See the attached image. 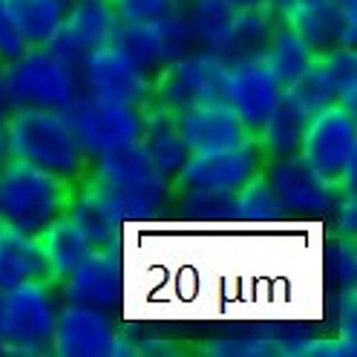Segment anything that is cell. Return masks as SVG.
Returning a JSON list of instances; mask_svg holds the SVG:
<instances>
[{"instance_id":"1","label":"cell","mask_w":357,"mask_h":357,"mask_svg":"<svg viewBox=\"0 0 357 357\" xmlns=\"http://www.w3.org/2000/svg\"><path fill=\"white\" fill-rule=\"evenodd\" d=\"M81 182L107 196L119 208L124 222L159 219L170 211L173 202V182L155 170L139 142L89 159Z\"/></svg>"},{"instance_id":"2","label":"cell","mask_w":357,"mask_h":357,"mask_svg":"<svg viewBox=\"0 0 357 357\" xmlns=\"http://www.w3.org/2000/svg\"><path fill=\"white\" fill-rule=\"evenodd\" d=\"M6 127L15 159L58 176L66 185H78L84 178L89 159L78 147L63 109H12Z\"/></svg>"},{"instance_id":"3","label":"cell","mask_w":357,"mask_h":357,"mask_svg":"<svg viewBox=\"0 0 357 357\" xmlns=\"http://www.w3.org/2000/svg\"><path fill=\"white\" fill-rule=\"evenodd\" d=\"M73 185L29 162L12 159L0 167V225L38 236L63 216Z\"/></svg>"},{"instance_id":"4","label":"cell","mask_w":357,"mask_h":357,"mask_svg":"<svg viewBox=\"0 0 357 357\" xmlns=\"http://www.w3.org/2000/svg\"><path fill=\"white\" fill-rule=\"evenodd\" d=\"M0 86L9 109H66L81 93V78L43 47H26L0 63Z\"/></svg>"},{"instance_id":"5","label":"cell","mask_w":357,"mask_h":357,"mask_svg":"<svg viewBox=\"0 0 357 357\" xmlns=\"http://www.w3.org/2000/svg\"><path fill=\"white\" fill-rule=\"evenodd\" d=\"M58 288L52 282H24L0 294V351L20 357L52 354Z\"/></svg>"},{"instance_id":"6","label":"cell","mask_w":357,"mask_h":357,"mask_svg":"<svg viewBox=\"0 0 357 357\" xmlns=\"http://www.w3.org/2000/svg\"><path fill=\"white\" fill-rule=\"evenodd\" d=\"M300 159L331 188H354L357 119L349 107H328L303 130Z\"/></svg>"},{"instance_id":"7","label":"cell","mask_w":357,"mask_h":357,"mask_svg":"<svg viewBox=\"0 0 357 357\" xmlns=\"http://www.w3.org/2000/svg\"><path fill=\"white\" fill-rule=\"evenodd\" d=\"M225 86H228V61L208 50H190L153 75L150 104H159L170 109V113H178V109H188L196 104L225 101Z\"/></svg>"},{"instance_id":"8","label":"cell","mask_w":357,"mask_h":357,"mask_svg":"<svg viewBox=\"0 0 357 357\" xmlns=\"http://www.w3.org/2000/svg\"><path fill=\"white\" fill-rule=\"evenodd\" d=\"M52 354L58 357H132L136 340L113 320V311L61 303L52 328Z\"/></svg>"},{"instance_id":"9","label":"cell","mask_w":357,"mask_h":357,"mask_svg":"<svg viewBox=\"0 0 357 357\" xmlns=\"http://www.w3.org/2000/svg\"><path fill=\"white\" fill-rule=\"evenodd\" d=\"M282 98L291 104L305 121L328 107H349L357 101V52L354 47H337L311 58L303 75L285 86Z\"/></svg>"},{"instance_id":"10","label":"cell","mask_w":357,"mask_h":357,"mask_svg":"<svg viewBox=\"0 0 357 357\" xmlns=\"http://www.w3.org/2000/svg\"><path fill=\"white\" fill-rule=\"evenodd\" d=\"M63 116L86 159L136 144L142 139V107L132 104L78 93L75 101L63 109Z\"/></svg>"},{"instance_id":"11","label":"cell","mask_w":357,"mask_h":357,"mask_svg":"<svg viewBox=\"0 0 357 357\" xmlns=\"http://www.w3.org/2000/svg\"><path fill=\"white\" fill-rule=\"evenodd\" d=\"M265 167L259 142L251 136L234 147H219L205 153H190L185 167L176 173L173 190H219L236 193Z\"/></svg>"},{"instance_id":"12","label":"cell","mask_w":357,"mask_h":357,"mask_svg":"<svg viewBox=\"0 0 357 357\" xmlns=\"http://www.w3.org/2000/svg\"><path fill=\"white\" fill-rule=\"evenodd\" d=\"M262 176L274 190V199L280 205L282 219H328V211L334 205V196L340 188H331L328 182L311 170L300 153L268 159L262 167Z\"/></svg>"},{"instance_id":"13","label":"cell","mask_w":357,"mask_h":357,"mask_svg":"<svg viewBox=\"0 0 357 357\" xmlns=\"http://www.w3.org/2000/svg\"><path fill=\"white\" fill-rule=\"evenodd\" d=\"M78 78H81V93H89V96L132 104V107H144L150 101L153 75L144 73L119 43L86 52Z\"/></svg>"},{"instance_id":"14","label":"cell","mask_w":357,"mask_h":357,"mask_svg":"<svg viewBox=\"0 0 357 357\" xmlns=\"http://www.w3.org/2000/svg\"><path fill=\"white\" fill-rule=\"evenodd\" d=\"M285 86L265 63L262 52L242 55L228 61V86H225V101L234 107V113L242 119L251 136H257L265 119L274 113L280 104Z\"/></svg>"},{"instance_id":"15","label":"cell","mask_w":357,"mask_h":357,"mask_svg":"<svg viewBox=\"0 0 357 357\" xmlns=\"http://www.w3.org/2000/svg\"><path fill=\"white\" fill-rule=\"evenodd\" d=\"M282 20L314 55L357 40V0H294Z\"/></svg>"},{"instance_id":"16","label":"cell","mask_w":357,"mask_h":357,"mask_svg":"<svg viewBox=\"0 0 357 357\" xmlns=\"http://www.w3.org/2000/svg\"><path fill=\"white\" fill-rule=\"evenodd\" d=\"M119 47L150 75H155L162 66H167L178 55L196 50L182 9H176L165 17H155V20H144V24L121 26Z\"/></svg>"},{"instance_id":"17","label":"cell","mask_w":357,"mask_h":357,"mask_svg":"<svg viewBox=\"0 0 357 357\" xmlns=\"http://www.w3.org/2000/svg\"><path fill=\"white\" fill-rule=\"evenodd\" d=\"M121 262L113 248H93L55 288L63 303L116 311L121 300Z\"/></svg>"},{"instance_id":"18","label":"cell","mask_w":357,"mask_h":357,"mask_svg":"<svg viewBox=\"0 0 357 357\" xmlns=\"http://www.w3.org/2000/svg\"><path fill=\"white\" fill-rule=\"evenodd\" d=\"M178 130L190 147V153H205V150H219V147H234L245 139H251L248 127L234 113L228 101L216 104H196L176 113Z\"/></svg>"},{"instance_id":"19","label":"cell","mask_w":357,"mask_h":357,"mask_svg":"<svg viewBox=\"0 0 357 357\" xmlns=\"http://www.w3.org/2000/svg\"><path fill=\"white\" fill-rule=\"evenodd\" d=\"M63 216L86 236V242L93 245V248H113L116 251L121 228H124V216L96 188H89L86 182L73 185Z\"/></svg>"},{"instance_id":"20","label":"cell","mask_w":357,"mask_h":357,"mask_svg":"<svg viewBox=\"0 0 357 357\" xmlns=\"http://www.w3.org/2000/svg\"><path fill=\"white\" fill-rule=\"evenodd\" d=\"M139 144L144 147V153L150 155V162L155 165L162 176H167L170 182L176 178V173L185 167L190 147L178 130L176 113L159 107V104H144L142 107V139Z\"/></svg>"},{"instance_id":"21","label":"cell","mask_w":357,"mask_h":357,"mask_svg":"<svg viewBox=\"0 0 357 357\" xmlns=\"http://www.w3.org/2000/svg\"><path fill=\"white\" fill-rule=\"evenodd\" d=\"M50 282L38 236L0 225V294L24 282Z\"/></svg>"},{"instance_id":"22","label":"cell","mask_w":357,"mask_h":357,"mask_svg":"<svg viewBox=\"0 0 357 357\" xmlns=\"http://www.w3.org/2000/svg\"><path fill=\"white\" fill-rule=\"evenodd\" d=\"M61 26L84 52L119 43L121 35V20L109 0H73Z\"/></svg>"},{"instance_id":"23","label":"cell","mask_w":357,"mask_h":357,"mask_svg":"<svg viewBox=\"0 0 357 357\" xmlns=\"http://www.w3.org/2000/svg\"><path fill=\"white\" fill-rule=\"evenodd\" d=\"M280 20H282V15L268 3L236 6L234 17H231L228 40H225V47H222V58L234 61V58H242V55L262 52L268 38H271L274 29L280 26Z\"/></svg>"},{"instance_id":"24","label":"cell","mask_w":357,"mask_h":357,"mask_svg":"<svg viewBox=\"0 0 357 357\" xmlns=\"http://www.w3.org/2000/svg\"><path fill=\"white\" fill-rule=\"evenodd\" d=\"M38 242H40V254H43V262H47L52 285H58L89 251H93V245L86 242V236L66 216L55 219L50 228H43L38 234Z\"/></svg>"},{"instance_id":"25","label":"cell","mask_w":357,"mask_h":357,"mask_svg":"<svg viewBox=\"0 0 357 357\" xmlns=\"http://www.w3.org/2000/svg\"><path fill=\"white\" fill-rule=\"evenodd\" d=\"M73 0H6L9 17L26 47H40L70 12Z\"/></svg>"},{"instance_id":"26","label":"cell","mask_w":357,"mask_h":357,"mask_svg":"<svg viewBox=\"0 0 357 357\" xmlns=\"http://www.w3.org/2000/svg\"><path fill=\"white\" fill-rule=\"evenodd\" d=\"M178 9L185 15L193 47L222 55V47H225L228 29H231L234 6L222 3V0H188V3H182Z\"/></svg>"},{"instance_id":"27","label":"cell","mask_w":357,"mask_h":357,"mask_svg":"<svg viewBox=\"0 0 357 357\" xmlns=\"http://www.w3.org/2000/svg\"><path fill=\"white\" fill-rule=\"evenodd\" d=\"M262 58L268 66H271V73L280 78V84L288 86L303 75V70L311 63L314 52L308 50V43L288 26L285 20H280V26L274 29V35L268 38V43L262 47Z\"/></svg>"},{"instance_id":"28","label":"cell","mask_w":357,"mask_h":357,"mask_svg":"<svg viewBox=\"0 0 357 357\" xmlns=\"http://www.w3.org/2000/svg\"><path fill=\"white\" fill-rule=\"evenodd\" d=\"M305 124H308L305 116H300L285 98H280V104L274 107V113L265 119V124L259 127V132L254 136L259 142V150L265 155V162L268 159H280V155L297 153Z\"/></svg>"},{"instance_id":"29","label":"cell","mask_w":357,"mask_h":357,"mask_svg":"<svg viewBox=\"0 0 357 357\" xmlns=\"http://www.w3.org/2000/svg\"><path fill=\"white\" fill-rule=\"evenodd\" d=\"M205 354L213 357H282L280 351V331H259V328H236V334H222L202 343Z\"/></svg>"},{"instance_id":"30","label":"cell","mask_w":357,"mask_h":357,"mask_svg":"<svg viewBox=\"0 0 357 357\" xmlns=\"http://www.w3.org/2000/svg\"><path fill=\"white\" fill-rule=\"evenodd\" d=\"M282 219L280 205L274 199V190L268 185V178L259 173L248 185L236 190V205H234V222H248V225H271V222Z\"/></svg>"},{"instance_id":"31","label":"cell","mask_w":357,"mask_h":357,"mask_svg":"<svg viewBox=\"0 0 357 357\" xmlns=\"http://www.w3.org/2000/svg\"><path fill=\"white\" fill-rule=\"evenodd\" d=\"M121 20V26L127 24H144V20H155L165 17L170 12H176L178 6L173 0H109Z\"/></svg>"},{"instance_id":"32","label":"cell","mask_w":357,"mask_h":357,"mask_svg":"<svg viewBox=\"0 0 357 357\" xmlns=\"http://www.w3.org/2000/svg\"><path fill=\"white\" fill-rule=\"evenodd\" d=\"M328 268H331V277L337 280L340 291H349V288H354V280H357V257H354V239L351 236H340V242L334 245V254L328 259Z\"/></svg>"},{"instance_id":"33","label":"cell","mask_w":357,"mask_h":357,"mask_svg":"<svg viewBox=\"0 0 357 357\" xmlns=\"http://www.w3.org/2000/svg\"><path fill=\"white\" fill-rule=\"evenodd\" d=\"M26 50V43L20 40L12 17H9V9H6V0H0V61H9L15 55H20Z\"/></svg>"},{"instance_id":"34","label":"cell","mask_w":357,"mask_h":357,"mask_svg":"<svg viewBox=\"0 0 357 357\" xmlns=\"http://www.w3.org/2000/svg\"><path fill=\"white\" fill-rule=\"evenodd\" d=\"M354 331H357V303H354V288H349V291H340L337 300V334L357 346Z\"/></svg>"},{"instance_id":"35","label":"cell","mask_w":357,"mask_h":357,"mask_svg":"<svg viewBox=\"0 0 357 357\" xmlns=\"http://www.w3.org/2000/svg\"><path fill=\"white\" fill-rule=\"evenodd\" d=\"M15 159V153H12V139H9V127H6V119L0 121V167L9 165Z\"/></svg>"},{"instance_id":"36","label":"cell","mask_w":357,"mask_h":357,"mask_svg":"<svg viewBox=\"0 0 357 357\" xmlns=\"http://www.w3.org/2000/svg\"><path fill=\"white\" fill-rule=\"evenodd\" d=\"M9 113H12V109H9V101H6V96H3V86H0V121H3Z\"/></svg>"},{"instance_id":"37","label":"cell","mask_w":357,"mask_h":357,"mask_svg":"<svg viewBox=\"0 0 357 357\" xmlns=\"http://www.w3.org/2000/svg\"><path fill=\"white\" fill-rule=\"evenodd\" d=\"M222 3H228V6H251V3H268V0H222Z\"/></svg>"},{"instance_id":"38","label":"cell","mask_w":357,"mask_h":357,"mask_svg":"<svg viewBox=\"0 0 357 357\" xmlns=\"http://www.w3.org/2000/svg\"><path fill=\"white\" fill-rule=\"evenodd\" d=\"M173 3H176V6H182V3H188V0H173Z\"/></svg>"},{"instance_id":"39","label":"cell","mask_w":357,"mask_h":357,"mask_svg":"<svg viewBox=\"0 0 357 357\" xmlns=\"http://www.w3.org/2000/svg\"><path fill=\"white\" fill-rule=\"evenodd\" d=\"M0 63H3V61H0Z\"/></svg>"}]
</instances>
